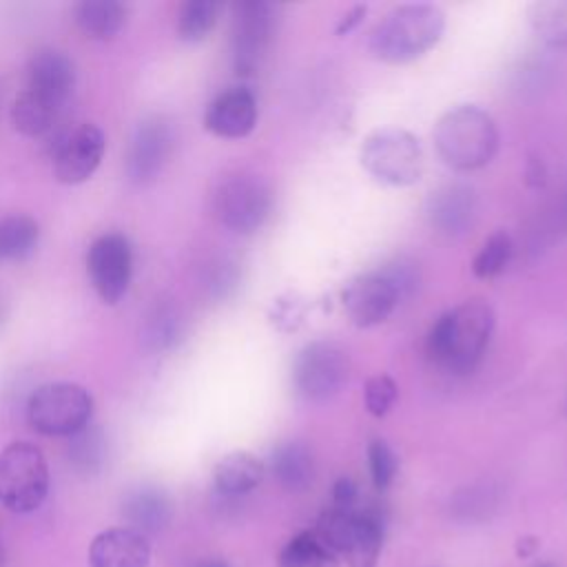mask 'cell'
Here are the masks:
<instances>
[{
    "label": "cell",
    "instance_id": "cell-17",
    "mask_svg": "<svg viewBox=\"0 0 567 567\" xmlns=\"http://www.w3.org/2000/svg\"><path fill=\"white\" fill-rule=\"evenodd\" d=\"M75 86V64L58 49H40L27 64L24 89L64 109Z\"/></svg>",
    "mask_w": 567,
    "mask_h": 567
},
{
    "label": "cell",
    "instance_id": "cell-19",
    "mask_svg": "<svg viewBox=\"0 0 567 567\" xmlns=\"http://www.w3.org/2000/svg\"><path fill=\"white\" fill-rule=\"evenodd\" d=\"M122 514L131 523V529L140 534H155L168 525L173 507L164 489L140 485L124 496Z\"/></svg>",
    "mask_w": 567,
    "mask_h": 567
},
{
    "label": "cell",
    "instance_id": "cell-30",
    "mask_svg": "<svg viewBox=\"0 0 567 567\" xmlns=\"http://www.w3.org/2000/svg\"><path fill=\"white\" fill-rule=\"evenodd\" d=\"M509 257H512V239L505 230H496L478 248L472 261V272L481 279L496 277L505 270V266L509 264Z\"/></svg>",
    "mask_w": 567,
    "mask_h": 567
},
{
    "label": "cell",
    "instance_id": "cell-4",
    "mask_svg": "<svg viewBox=\"0 0 567 567\" xmlns=\"http://www.w3.org/2000/svg\"><path fill=\"white\" fill-rule=\"evenodd\" d=\"M317 536L350 567H377L383 545V523L372 509L330 507L319 518Z\"/></svg>",
    "mask_w": 567,
    "mask_h": 567
},
{
    "label": "cell",
    "instance_id": "cell-31",
    "mask_svg": "<svg viewBox=\"0 0 567 567\" xmlns=\"http://www.w3.org/2000/svg\"><path fill=\"white\" fill-rule=\"evenodd\" d=\"M379 275L392 286V290L399 297V303L405 301L408 297H412L421 281L419 266L410 257H394L392 261H388L379 268Z\"/></svg>",
    "mask_w": 567,
    "mask_h": 567
},
{
    "label": "cell",
    "instance_id": "cell-36",
    "mask_svg": "<svg viewBox=\"0 0 567 567\" xmlns=\"http://www.w3.org/2000/svg\"><path fill=\"white\" fill-rule=\"evenodd\" d=\"M363 16H365V7H354L352 11H348V13L343 16L341 24L337 27V33H348V31H352V29L361 22Z\"/></svg>",
    "mask_w": 567,
    "mask_h": 567
},
{
    "label": "cell",
    "instance_id": "cell-7",
    "mask_svg": "<svg viewBox=\"0 0 567 567\" xmlns=\"http://www.w3.org/2000/svg\"><path fill=\"white\" fill-rule=\"evenodd\" d=\"M91 392L71 381L44 383L27 403V419L31 427L44 436H73L91 423Z\"/></svg>",
    "mask_w": 567,
    "mask_h": 567
},
{
    "label": "cell",
    "instance_id": "cell-6",
    "mask_svg": "<svg viewBox=\"0 0 567 567\" xmlns=\"http://www.w3.org/2000/svg\"><path fill=\"white\" fill-rule=\"evenodd\" d=\"M361 166L379 182L410 186L421 179L425 157L419 140L396 126L372 131L361 144Z\"/></svg>",
    "mask_w": 567,
    "mask_h": 567
},
{
    "label": "cell",
    "instance_id": "cell-39",
    "mask_svg": "<svg viewBox=\"0 0 567 567\" xmlns=\"http://www.w3.org/2000/svg\"><path fill=\"white\" fill-rule=\"evenodd\" d=\"M0 323H2V306H0Z\"/></svg>",
    "mask_w": 567,
    "mask_h": 567
},
{
    "label": "cell",
    "instance_id": "cell-13",
    "mask_svg": "<svg viewBox=\"0 0 567 567\" xmlns=\"http://www.w3.org/2000/svg\"><path fill=\"white\" fill-rule=\"evenodd\" d=\"M175 146L173 126L159 117L142 120L128 142L126 151V175L133 184H151L168 164Z\"/></svg>",
    "mask_w": 567,
    "mask_h": 567
},
{
    "label": "cell",
    "instance_id": "cell-27",
    "mask_svg": "<svg viewBox=\"0 0 567 567\" xmlns=\"http://www.w3.org/2000/svg\"><path fill=\"white\" fill-rule=\"evenodd\" d=\"M532 31L549 47H567V0H538L527 7Z\"/></svg>",
    "mask_w": 567,
    "mask_h": 567
},
{
    "label": "cell",
    "instance_id": "cell-37",
    "mask_svg": "<svg viewBox=\"0 0 567 567\" xmlns=\"http://www.w3.org/2000/svg\"><path fill=\"white\" fill-rule=\"evenodd\" d=\"M195 567H228V563L221 558H208V560H199Z\"/></svg>",
    "mask_w": 567,
    "mask_h": 567
},
{
    "label": "cell",
    "instance_id": "cell-32",
    "mask_svg": "<svg viewBox=\"0 0 567 567\" xmlns=\"http://www.w3.org/2000/svg\"><path fill=\"white\" fill-rule=\"evenodd\" d=\"M368 467H370V476H372L374 487L385 489L392 483V478L396 474V467H399V461H396V454L392 452V447L385 441H381V439L370 441V445H368Z\"/></svg>",
    "mask_w": 567,
    "mask_h": 567
},
{
    "label": "cell",
    "instance_id": "cell-21",
    "mask_svg": "<svg viewBox=\"0 0 567 567\" xmlns=\"http://www.w3.org/2000/svg\"><path fill=\"white\" fill-rule=\"evenodd\" d=\"M270 470L284 489L301 492L315 478V458L306 443L286 441L272 452Z\"/></svg>",
    "mask_w": 567,
    "mask_h": 567
},
{
    "label": "cell",
    "instance_id": "cell-11",
    "mask_svg": "<svg viewBox=\"0 0 567 567\" xmlns=\"http://www.w3.org/2000/svg\"><path fill=\"white\" fill-rule=\"evenodd\" d=\"M86 272L93 290L106 306L124 299L133 275V250L124 235H100L86 252Z\"/></svg>",
    "mask_w": 567,
    "mask_h": 567
},
{
    "label": "cell",
    "instance_id": "cell-29",
    "mask_svg": "<svg viewBox=\"0 0 567 567\" xmlns=\"http://www.w3.org/2000/svg\"><path fill=\"white\" fill-rule=\"evenodd\" d=\"M219 4L213 0H188L177 13V38L184 42H202L215 27Z\"/></svg>",
    "mask_w": 567,
    "mask_h": 567
},
{
    "label": "cell",
    "instance_id": "cell-26",
    "mask_svg": "<svg viewBox=\"0 0 567 567\" xmlns=\"http://www.w3.org/2000/svg\"><path fill=\"white\" fill-rule=\"evenodd\" d=\"M66 456L78 474H82V476L97 474L106 461L104 432L97 425L89 423L86 427H82L80 432L69 436Z\"/></svg>",
    "mask_w": 567,
    "mask_h": 567
},
{
    "label": "cell",
    "instance_id": "cell-38",
    "mask_svg": "<svg viewBox=\"0 0 567 567\" xmlns=\"http://www.w3.org/2000/svg\"><path fill=\"white\" fill-rule=\"evenodd\" d=\"M536 567H554V565H549V563H543V565H536Z\"/></svg>",
    "mask_w": 567,
    "mask_h": 567
},
{
    "label": "cell",
    "instance_id": "cell-15",
    "mask_svg": "<svg viewBox=\"0 0 567 567\" xmlns=\"http://www.w3.org/2000/svg\"><path fill=\"white\" fill-rule=\"evenodd\" d=\"M427 217L439 233L461 237L478 219V195L472 186L461 182L443 184L427 199Z\"/></svg>",
    "mask_w": 567,
    "mask_h": 567
},
{
    "label": "cell",
    "instance_id": "cell-16",
    "mask_svg": "<svg viewBox=\"0 0 567 567\" xmlns=\"http://www.w3.org/2000/svg\"><path fill=\"white\" fill-rule=\"evenodd\" d=\"M257 124V100L250 89L233 86L219 93L204 113V126L217 137L239 140Z\"/></svg>",
    "mask_w": 567,
    "mask_h": 567
},
{
    "label": "cell",
    "instance_id": "cell-2",
    "mask_svg": "<svg viewBox=\"0 0 567 567\" xmlns=\"http://www.w3.org/2000/svg\"><path fill=\"white\" fill-rule=\"evenodd\" d=\"M443 29L445 16L436 4H401L374 24L368 51L385 64H405L425 55L441 40Z\"/></svg>",
    "mask_w": 567,
    "mask_h": 567
},
{
    "label": "cell",
    "instance_id": "cell-20",
    "mask_svg": "<svg viewBox=\"0 0 567 567\" xmlns=\"http://www.w3.org/2000/svg\"><path fill=\"white\" fill-rule=\"evenodd\" d=\"M264 478V465L250 452H230L221 456L213 470V481L224 496H244Z\"/></svg>",
    "mask_w": 567,
    "mask_h": 567
},
{
    "label": "cell",
    "instance_id": "cell-5",
    "mask_svg": "<svg viewBox=\"0 0 567 567\" xmlns=\"http://www.w3.org/2000/svg\"><path fill=\"white\" fill-rule=\"evenodd\" d=\"M49 492V465L42 450L29 441H13L0 450V505L13 514H29Z\"/></svg>",
    "mask_w": 567,
    "mask_h": 567
},
{
    "label": "cell",
    "instance_id": "cell-18",
    "mask_svg": "<svg viewBox=\"0 0 567 567\" xmlns=\"http://www.w3.org/2000/svg\"><path fill=\"white\" fill-rule=\"evenodd\" d=\"M151 547L144 534L131 527L100 532L89 547L91 567H148Z\"/></svg>",
    "mask_w": 567,
    "mask_h": 567
},
{
    "label": "cell",
    "instance_id": "cell-14",
    "mask_svg": "<svg viewBox=\"0 0 567 567\" xmlns=\"http://www.w3.org/2000/svg\"><path fill=\"white\" fill-rule=\"evenodd\" d=\"M396 306L399 297L379 270L359 275L343 290V308L350 321L359 328H372L385 321Z\"/></svg>",
    "mask_w": 567,
    "mask_h": 567
},
{
    "label": "cell",
    "instance_id": "cell-12",
    "mask_svg": "<svg viewBox=\"0 0 567 567\" xmlns=\"http://www.w3.org/2000/svg\"><path fill=\"white\" fill-rule=\"evenodd\" d=\"M106 151V137L95 124H78L58 137L53 148V173L60 184L75 186L86 182L100 166Z\"/></svg>",
    "mask_w": 567,
    "mask_h": 567
},
{
    "label": "cell",
    "instance_id": "cell-24",
    "mask_svg": "<svg viewBox=\"0 0 567 567\" xmlns=\"http://www.w3.org/2000/svg\"><path fill=\"white\" fill-rule=\"evenodd\" d=\"M184 334V319L171 303H157L142 323L140 339L148 352L173 350Z\"/></svg>",
    "mask_w": 567,
    "mask_h": 567
},
{
    "label": "cell",
    "instance_id": "cell-9",
    "mask_svg": "<svg viewBox=\"0 0 567 567\" xmlns=\"http://www.w3.org/2000/svg\"><path fill=\"white\" fill-rule=\"evenodd\" d=\"M217 219L241 235L255 233L264 226L272 208V193L257 175H233L215 190Z\"/></svg>",
    "mask_w": 567,
    "mask_h": 567
},
{
    "label": "cell",
    "instance_id": "cell-23",
    "mask_svg": "<svg viewBox=\"0 0 567 567\" xmlns=\"http://www.w3.org/2000/svg\"><path fill=\"white\" fill-rule=\"evenodd\" d=\"M75 22L86 38L111 40L122 31L126 9L115 0H84L75 7Z\"/></svg>",
    "mask_w": 567,
    "mask_h": 567
},
{
    "label": "cell",
    "instance_id": "cell-22",
    "mask_svg": "<svg viewBox=\"0 0 567 567\" xmlns=\"http://www.w3.org/2000/svg\"><path fill=\"white\" fill-rule=\"evenodd\" d=\"M60 111L62 109L58 104L35 95L29 89H22L13 100L9 115L18 133L27 137H40L53 128V124L60 117Z\"/></svg>",
    "mask_w": 567,
    "mask_h": 567
},
{
    "label": "cell",
    "instance_id": "cell-34",
    "mask_svg": "<svg viewBox=\"0 0 567 567\" xmlns=\"http://www.w3.org/2000/svg\"><path fill=\"white\" fill-rule=\"evenodd\" d=\"M239 284V268L235 261L221 257L215 259L208 268H206V277H204V286L208 290L210 297L215 299H226L228 295H233V290Z\"/></svg>",
    "mask_w": 567,
    "mask_h": 567
},
{
    "label": "cell",
    "instance_id": "cell-40",
    "mask_svg": "<svg viewBox=\"0 0 567 567\" xmlns=\"http://www.w3.org/2000/svg\"><path fill=\"white\" fill-rule=\"evenodd\" d=\"M0 565H2V549H0Z\"/></svg>",
    "mask_w": 567,
    "mask_h": 567
},
{
    "label": "cell",
    "instance_id": "cell-1",
    "mask_svg": "<svg viewBox=\"0 0 567 567\" xmlns=\"http://www.w3.org/2000/svg\"><path fill=\"white\" fill-rule=\"evenodd\" d=\"M494 323L496 317L489 303L481 299L465 301L434 321L425 339L427 357L445 372H472L489 343Z\"/></svg>",
    "mask_w": 567,
    "mask_h": 567
},
{
    "label": "cell",
    "instance_id": "cell-3",
    "mask_svg": "<svg viewBox=\"0 0 567 567\" xmlns=\"http://www.w3.org/2000/svg\"><path fill=\"white\" fill-rule=\"evenodd\" d=\"M434 148L454 171L483 168L498 151L496 122L476 104L454 106L434 126Z\"/></svg>",
    "mask_w": 567,
    "mask_h": 567
},
{
    "label": "cell",
    "instance_id": "cell-28",
    "mask_svg": "<svg viewBox=\"0 0 567 567\" xmlns=\"http://www.w3.org/2000/svg\"><path fill=\"white\" fill-rule=\"evenodd\" d=\"M279 567H337V556L323 545L317 532L292 536L277 558Z\"/></svg>",
    "mask_w": 567,
    "mask_h": 567
},
{
    "label": "cell",
    "instance_id": "cell-10",
    "mask_svg": "<svg viewBox=\"0 0 567 567\" xmlns=\"http://www.w3.org/2000/svg\"><path fill=\"white\" fill-rule=\"evenodd\" d=\"M277 24V7L270 2L252 0L239 2L233 9V66L237 75H252L259 71Z\"/></svg>",
    "mask_w": 567,
    "mask_h": 567
},
{
    "label": "cell",
    "instance_id": "cell-25",
    "mask_svg": "<svg viewBox=\"0 0 567 567\" xmlns=\"http://www.w3.org/2000/svg\"><path fill=\"white\" fill-rule=\"evenodd\" d=\"M40 239V226L33 217L16 213L0 219V261H20L29 257Z\"/></svg>",
    "mask_w": 567,
    "mask_h": 567
},
{
    "label": "cell",
    "instance_id": "cell-35",
    "mask_svg": "<svg viewBox=\"0 0 567 567\" xmlns=\"http://www.w3.org/2000/svg\"><path fill=\"white\" fill-rule=\"evenodd\" d=\"M332 498H334V507H354L357 503V487L350 478H339L334 483V489H332Z\"/></svg>",
    "mask_w": 567,
    "mask_h": 567
},
{
    "label": "cell",
    "instance_id": "cell-8",
    "mask_svg": "<svg viewBox=\"0 0 567 567\" xmlns=\"http://www.w3.org/2000/svg\"><path fill=\"white\" fill-rule=\"evenodd\" d=\"M350 363L346 350L334 341H312L297 354L292 377L297 392L308 403H326L341 392Z\"/></svg>",
    "mask_w": 567,
    "mask_h": 567
},
{
    "label": "cell",
    "instance_id": "cell-33",
    "mask_svg": "<svg viewBox=\"0 0 567 567\" xmlns=\"http://www.w3.org/2000/svg\"><path fill=\"white\" fill-rule=\"evenodd\" d=\"M396 383L388 374H374L363 385V405L372 416H383L396 401Z\"/></svg>",
    "mask_w": 567,
    "mask_h": 567
}]
</instances>
